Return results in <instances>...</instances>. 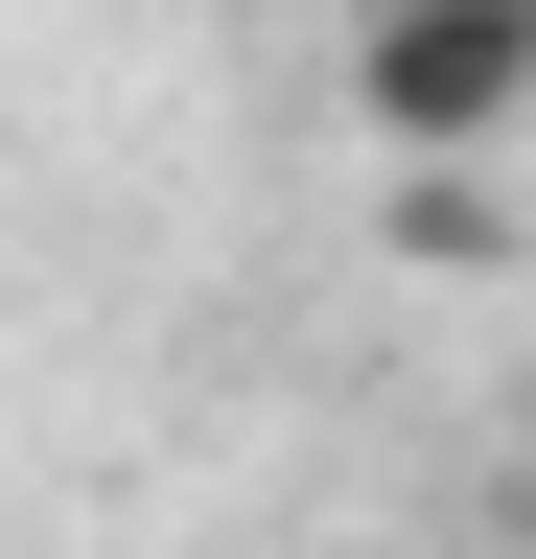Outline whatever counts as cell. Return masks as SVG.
I'll return each mask as SVG.
<instances>
[{
    "instance_id": "1",
    "label": "cell",
    "mask_w": 536,
    "mask_h": 559,
    "mask_svg": "<svg viewBox=\"0 0 536 559\" xmlns=\"http://www.w3.org/2000/svg\"><path fill=\"white\" fill-rule=\"evenodd\" d=\"M350 117L396 140V187H466L536 117V0H350Z\"/></svg>"
}]
</instances>
